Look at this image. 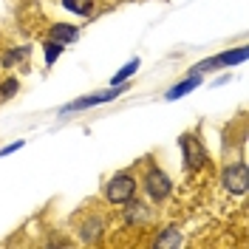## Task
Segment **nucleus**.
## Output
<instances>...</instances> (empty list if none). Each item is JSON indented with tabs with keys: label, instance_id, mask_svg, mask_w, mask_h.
Listing matches in <instances>:
<instances>
[{
	"label": "nucleus",
	"instance_id": "nucleus-4",
	"mask_svg": "<svg viewBox=\"0 0 249 249\" xmlns=\"http://www.w3.org/2000/svg\"><path fill=\"white\" fill-rule=\"evenodd\" d=\"M221 181H224V187L232 193V196H244L249 187V167L247 161H235V164H230L227 170H224V176H221Z\"/></svg>",
	"mask_w": 249,
	"mask_h": 249
},
{
	"label": "nucleus",
	"instance_id": "nucleus-1",
	"mask_svg": "<svg viewBox=\"0 0 249 249\" xmlns=\"http://www.w3.org/2000/svg\"><path fill=\"white\" fill-rule=\"evenodd\" d=\"M142 187H144V193H147V198L156 204L167 201L173 193V181L170 176L161 170L159 164H153L150 159H147V170H144V176H142Z\"/></svg>",
	"mask_w": 249,
	"mask_h": 249
},
{
	"label": "nucleus",
	"instance_id": "nucleus-9",
	"mask_svg": "<svg viewBox=\"0 0 249 249\" xmlns=\"http://www.w3.org/2000/svg\"><path fill=\"white\" fill-rule=\"evenodd\" d=\"M29 57H31L29 46H17V48L6 51V54L0 57V65H3V68H12V65H29Z\"/></svg>",
	"mask_w": 249,
	"mask_h": 249
},
{
	"label": "nucleus",
	"instance_id": "nucleus-3",
	"mask_svg": "<svg viewBox=\"0 0 249 249\" xmlns=\"http://www.w3.org/2000/svg\"><path fill=\"white\" fill-rule=\"evenodd\" d=\"M178 144H181V153H184V167H187V173L201 170L204 164L210 161V159H207V147L201 144V139H198L196 133H181Z\"/></svg>",
	"mask_w": 249,
	"mask_h": 249
},
{
	"label": "nucleus",
	"instance_id": "nucleus-10",
	"mask_svg": "<svg viewBox=\"0 0 249 249\" xmlns=\"http://www.w3.org/2000/svg\"><path fill=\"white\" fill-rule=\"evenodd\" d=\"M102 230H105V221L96 215V218H88L79 232H82V241H85V244H96V241L102 238Z\"/></svg>",
	"mask_w": 249,
	"mask_h": 249
},
{
	"label": "nucleus",
	"instance_id": "nucleus-15",
	"mask_svg": "<svg viewBox=\"0 0 249 249\" xmlns=\"http://www.w3.org/2000/svg\"><path fill=\"white\" fill-rule=\"evenodd\" d=\"M136 68H139V60H130V62H127V65L122 68V71H119V74L113 77V85H122V82H124L127 77H130V74H133Z\"/></svg>",
	"mask_w": 249,
	"mask_h": 249
},
{
	"label": "nucleus",
	"instance_id": "nucleus-13",
	"mask_svg": "<svg viewBox=\"0 0 249 249\" xmlns=\"http://www.w3.org/2000/svg\"><path fill=\"white\" fill-rule=\"evenodd\" d=\"M198 82H201V77H198V74H193V77L187 79V82H178V85H176V88L167 93V99H178V96H184V93H187V91H193Z\"/></svg>",
	"mask_w": 249,
	"mask_h": 249
},
{
	"label": "nucleus",
	"instance_id": "nucleus-6",
	"mask_svg": "<svg viewBox=\"0 0 249 249\" xmlns=\"http://www.w3.org/2000/svg\"><path fill=\"white\" fill-rule=\"evenodd\" d=\"M122 91H124V82L122 85H113L110 91L93 93V96H82V99H77V102H71L65 110H82V108H91V105H99V102H110V99H116Z\"/></svg>",
	"mask_w": 249,
	"mask_h": 249
},
{
	"label": "nucleus",
	"instance_id": "nucleus-11",
	"mask_svg": "<svg viewBox=\"0 0 249 249\" xmlns=\"http://www.w3.org/2000/svg\"><path fill=\"white\" fill-rule=\"evenodd\" d=\"M62 9L74 12V15L91 17L93 15V0H62Z\"/></svg>",
	"mask_w": 249,
	"mask_h": 249
},
{
	"label": "nucleus",
	"instance_id": "nucleus-8",
	"mask_svg": "<svg viewBox=\"0 0 249 249\" xmlns=\"http://www.w3.org/2000/svg\"><path fill=\"white\" fill-rule=\"evenodd\" d=\"M77 37H79V29L77 26H68V23H57V26H51V31H48V40H54V43H60V46L74 43Z\"/></svg>",
	"mask_w": 249,
	"mask_h": 249
},
{
	"label": "nucleus",
	"instance_id": "nucleus-16",
	"mask_svg": "<svg viewBox=\"0 0 249 249\" xmlns=\"http://www.w3.org/2000/svg\"><path fill=\"white\" fill-rule=\"evenodd\" d=\"M60 51H62L60 43H54V40H46V62H48V65H51V62L60 57Z\"/></svg>",
	"mask_w": 249,
	"mask_h": 249
},
{
	"label": "nucleus",
	"instance_id": "nucleus-17",
	"mask_svg": "<svg viewBox=\"0 0 249 249\" xmlns=\"http://www.w3.org/2000/svg\"><path fill=\"white\" fill-rule=\"evenodd\" d=\"M17 147H23V142H15V144H9V147H3V150H0V156H9V153H15Z\"/></svg>",
	"mask_w": 249,
	"mask_h": 249
},
{
	"label": "nucleus",
	"instance_id": "nucleus-7",
	"mask_svg": "<svg viewBox=\"0 0 249 249\" xmlns=\"http://www.w3.org/2000/svg\"><path fill=\"white\" fill-rule=\"evenodd\" d=\"M130 207H127V213H124V218H127V224H150L153 221V213H150V207L142 201H133L130 198Z\"/></svg>",
	"mask_w": 249,
	"mask_h": 249
},
{
	"label": "nucleus",
	"instance_id": "nucleus-5",
	"mask_svg": "<svg viewBox=\"0 0 249 249\" xmlns=\"http://www.w3.org/2000/svg\"><path fill=\"white\" fill-rule=\"evenodd\" d=\"M244 60H247V46L235 48V51H224V54H218V57H213V60L196 65V74H201V71H207V68H218V65H238V62H244Z\"/></svg>",
	"mask_w": 249,
	"mask_h": 249
},
{
	"label": "nucleus",
	"instance_id": "nucleus-2",
	"mask_svg": "<svg viewBox=\"0 0 249 249\" xmlns=\"http://www.w3.org/2000/svg\"><path fill=\"white\" fill-rule=\"evenodd\" d=\"M136 196V178L133 173H116L105 181V198L110 204H127Z\"/></svg>",
	"mask_w": 249,
	"mask_h": 249
},
{
	"label": "nucleus",
	"instance_id": "nucleus-14",
	"mask_svg": "<svg viewBox=\"0 0 249 249\" xmlns=\"http://www.w3.org/2000/svg\"><path fill=\"white\" fill-rule=\"evenodd\" d=\"M17 91H20V79L17 77H6L0 82V99H12Z\"/></svg>",
	"mask_w": 249,
	"mask_h": 249
},
{
	"label": "nucleus",
	"instance_id": "nucleus-12",
	"mask_svg": "<svg viewBox=\"0 0 249 249\" xmlns=\"http://www.w3.org/2000/svg\"><path fill=\"white\" fill-rule=\"evenodd\" d=\"M181 244H184V238H181V235H178V230H176V227H170V230H164V235H159V238H156L153 241V247H181Z\"/></svg>",
	"mask_w": 249,
	"mask_h": 249
}]
</instances>
